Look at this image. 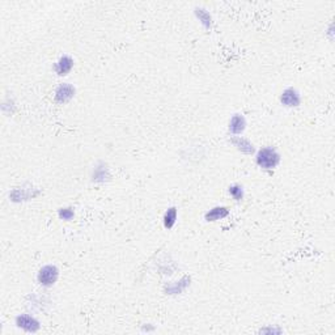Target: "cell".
<instances>
[{"label":"cell","instance_id":"obj_12","mask_svg":"<svg viewBox=\"0 0 335 335\" xmlns=\"http://www.w3.org/2000/svg\"><path fill=\"white\" fill-rule=\"evenodd\" d=\"M178 216V210L177 207H169L164 214V217H162V223H164V227L166 229H172L174 227V224L177 221Z\"/></svg>","mask_w":335,"mask_h":335},{"label":"cell","instance_id":"obj_7","mask_svg":"<svg viewBox=\"0 0 335 335\" xmlns=\"http://www.w3.org/2000/svg\"><path fill=\"white\" fill-rule=\"evenodd\" d=\"M74 58H71L70 55H62L54 64L55 74L58 75V76H66L74 68Z\"/></svg>","mask_w":335,"mask_h":335},{"label":"cell","instance_id":"obj_3","mask_svg":"<svg viewBox=\"0 0 335 335\" xmlns=\"http://www.w3.org/2000/svg\"><path fill=\"white\" fill-rule=\"evenodd\" d=\"M15 322H16V326L19 327V329L26 331V333H32V334L37 333V331H39V329H41V323H39V321H38L36 317H33V315H26V313H25V315H17L16 319H15Z\"/></svg>","mask_w":335,"mask_h":335},{"label":"cell","instance_id":"obj_2","mask_svg":"<svg viewBox=\"0 0 335 335\" xmlns=\"http://www.w3.org/2000/svg\"><path fill=\"white\" fill-rule=\"evenodd\" d=\"M59 270L55 265L43 266L37 274V280L42 287H53L58 281Z\"/></svg>","mask_w":335,"mask_h":335},{"label":"cell","instance_id":"obj_8","mask_svg":"<svg viewBox=\"0 0 335 335\" xmlns=\"http://www.w3.org/2000/svg\"><path fill=\"white\" fill-rule=\"evenodd\" d=\"M246 128V119L242 114H233V117L229 120V133L232 135H240L245 131Z\"/></svg>","mask_w":335,"mask_h":335},{"label":"cell","instance_id":"obj_10","mask_svg":"<svg viewBox=\"0 0 335 335\" xmlns=\"http://www.w3.org/2000/svg\"><path fill=\"white\" fill-rule=\"evenodd\" d=\"M231 143L235 145L238 151L245 153V155H252V153H254V151H256V148H254V145H253L252 141L248 140V139H245V138H242V137L232 138Z\"/></svg>","mask_w":335,"mask_h":335},{"label":"cell","instance_id":"obj_5","mask_svg":"<svg viewBox=\"0 0 335 335\" xmlns=\"http://www.w3.org/2000/svg\"><path fill=\"white\" fill-rule=\"evenodd\" d=\"M280 102L287 108H296V106L301 104V96H300L297 89L287 88V89L281 92Z\"/></svg>","mask_w":335,"mask_h":335},{"label":"cell","instance_id":"obj_1","mask_svg":"<svg viewBox=\"0 0 335 335\" xmlns=\"http://www.w3.org/2000/svg\"><path fill=\"white\" fill-rule=\"evenodd\" d=\"M280 155L274 147H263L256 155V162L259 168L266 170L275 169L280 162Z\"/></svg>","mask_w":335,"mask_h":335},{"label":"cell","instance_id":"obj_9","mask_svg":"<svg viewBox=\"0 0 335 335\" xmlns=\"http://www.w3.org/2000/svg\"><path fill=\"white\" fill-rule=\"evenodd\" d=\"M110 178V170H109L108 165L105 162H99L96 165L93 174H92V181L93 182H105Z\"/></svg>","mask_w":335,"mask_h":335},{"label":"cell","instance_id":"obj_11","mask_svg":"<svg viewBox=\"0 0 335 335\" xmlns=\"http://www.w3.org/2000/svg\"><path fill=\"white\" fill-rule=\"evenodd\" d=\"M229 215V210L224 206H216V207L211 208L210 211L206 212L204 219L206 221H217V220L225 219Z\"/></svg>","mask_w":335,"mask_h":335},{"label":"cell","instance_id":"obj_13","mask_svg":"<svg viewBox=\"0 0 335 335\" xmlns=\"http://www.w3.org/2000/svg\"><path fill=\"white\" fill-rule=\"evenodd\" d=\"M195 16L198 17V20L200 21V24L206 28V29H210L212 25V16L210 15V12H207L204 8H200V7H197L195 8Z\"/></svg>","mask_w":335,"mask_h":335},{"label":"cell","instance_id":"obj_15","mask_svg":"<svg viewBox=\"0 0 335 335\" xmlns=\"http://www.w3.org/2000/svg\"><path fill=\"white\" fill-rule=\"evenodd\" d=\"M229 195H231L235 200L240 202V200L244 199V187L241 186V185H238V183L232 185V186H229Z\"/></svg>","mask_w":335,"mask_h":335},{"label":"cell","instance_id":"obj_16","mask_svg":"<svg viewBox=\"0 0 335 335\" xmlns=\"http://www.w3.org/2000/svg\"><path fill=\"white\" fill-rule=\"evenodd\" d=\"M58 216L62 220H66V221H70L75 217V211L74 208L66 207V208H59Z\"/></svg>","mask_w":335,"mask_h":335},{"label":"cell","instance_id":"obj_14","mask_svg":"<svg viewBox=\"0 0 335 335\" xmlns=\"http://www.w3.org/2000/svg\"><path fill=\"white\" fill-rule=\"evenodd\" d=\"M178 284H172V286H169L168 288H166V292L169 295H177V294H181L185 288H186L189 284H190V277L189 276H185L182 277L181 280L177 281Z\"/></svg>","mask_w":335,"mask_h":335},{"label":"cell","instance_id":"obj_6","mask_svg":"<svg viewBox=\"0 0 335 335\" xmlns=\"http://www.w3.org/2000/svg\"><path fill=\"white\" fill-rule=\"evenodd\" d=\"M39 194V190L30 187V189H25V187H17L9 194L13 202H24V200H29V199L36 198Z\"/></svg>","mask_w":335,"mask_h":335},{"label":"cell","instance_id":"obj_4","mask_svg":"<svg viewBox=\"0 0 335 335\" xmlns=\"http://www.w3.org/2000/svg\"><path fill=\"white\" fill-rule=\"evenodd\" d=\"M75 93H76V89L72 84L62 83L55 89V101L58 104H67L74 99Z\"/></svg>","mask_w":335,"mask_h":335}]
</instances>
